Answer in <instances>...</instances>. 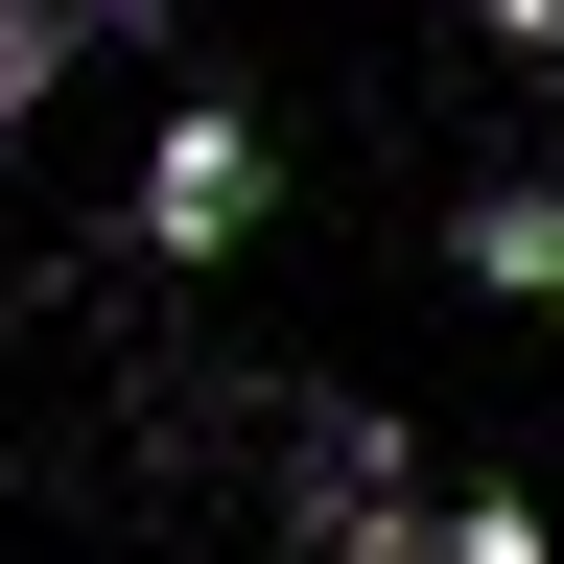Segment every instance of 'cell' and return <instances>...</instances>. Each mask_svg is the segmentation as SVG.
<instances>
[{
    "mask_svg": "<svg viewBox=\"0 0 564 564\" xmlns=\"http://www.w3.org/2000/svg\"><path fill=\"white\" fill-rule=\"evenodd\" d=\"M423 564H541V518H518V494H447V518H423Z\"/></svg>",
    "mask_w": 564,
    "mask_h": 564,
    "instance_id": "obj_4",
    "label": "cell"
},
{
    "mask_svg": "<svg viewBox=\"0 0 564 564\" xmlns=\"http://www.w3.org/2000/svg\"><path fill=\"white\" fill-rule=\"evenodd\" d=\"M70 24H95V0H0V141L47 118V70H70Z\"/></svg>",
    "mask_w": 564,
    "mask_h": 564,
    "instance_id": "obj_3",
    "label": "cell"
},
{
    "mask_svg": "<svg viewBox=\"0 0 564 564\" xmlns=\"http://www.w3.org/2000/svg\"><path fill=\"white\" fill-rule=\"evenodd\" d=\"M447 259L494 282V306H564V188H470V212H447Z\"/></svg>",
    "mask_w": 564,
    "mask_h": 564,
    "instance_id": "obj_2",
    "label": "cell"
},
{
    "mask_svg": "<svg viewBox=\"0 0 564 564\" xmlns=\"http://www.w3.org/2000/svg\"><path fill=\"white\" fill-rule=\"evenodd\" d=\"M95 24H165V0H95Z\"/></svg>",
    "mask_w": 564,
    "mask_h": 564,
    "instance_id": "obj_6",
    "label": "cell"
},
{
    "mask_svg": "<svg viewBox=\"0 0 564 564\" xmlns=\"http://www.w3.org/2000/svg\"><path fill=\"white\" fill-rule=\"evenodd\" d=\"M259 188H282V165H259V118H236V95H188L165 141H141V236H165V259H236V236H259Z\"/></svg>",
    "mask_w": 564,
    "mask_h": 564,
    "instance_id": "obj_1",
    "label": "cell"
},
{
    "mask_svg": "<svg viewBox=\"0 0 564 564\" xmlns=\"http://www.w3.org/2000/svg\"><path fill=\"white\" fill-rule=\"evenodd\" d=\"M470 24H494V47H564V0H470Z\"/></svg>",
    "mask_w": 564,
    "mask_h": 564,
    "instance_id": "obj_5",
    "label": "cell"
}]
</instances>
